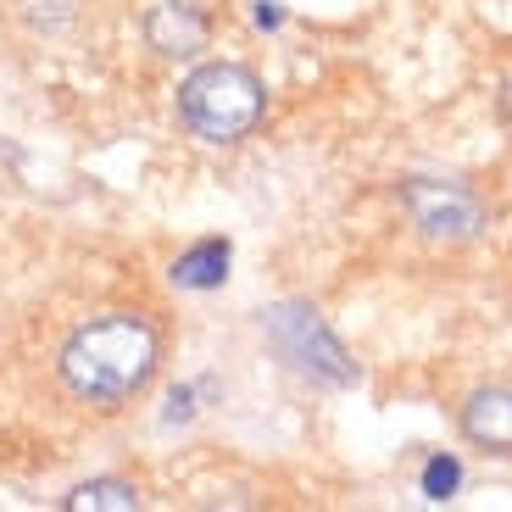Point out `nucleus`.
<instances>
[{
    "label": "nucleus",
    "instance_id": "nucleus-5",
    "mask_svg": "<svg viewBox=\"0 0 512 512\" xmlns=\"http://www.w3.org/2000/svg\"><path fill=\"white\" fill-rule=\"evenodd\" d=\"M457 429L468 446L490 451V457H512V384H479L468 390L457 412Z\"/></svg>",
    "mask_w": 512,
    "mask_h": 512
},
{
    "label": "nucleus",
    "instance_id": "nucleus-2",
    "mask_svg": "<svg viewBox=\"0 0 512 512\" xmlns=\"http://www.w3.org/2000/svg\"><path fill=\"white\" fill-rule=\"evenodd\" d=\"M262 112H268V90L240 62H206L179 84V117L195 140H206V145L245 140L262 123Z\"/></svg>",
    "mask_w": 512,
    "mask_h": 512
},
{
    "label": "nucleus",
    "instance_id": "nucleus-6",
    "mask_svg": "<svg viewBox=\"0 0 512 512\" xmlns=\"http://www.w3.org/2000/svg\"><path fill=\"white\" fill-rule=\"evenodd\" d=\"M206 12L195 6V0H162V6H151V17H145V39H151L156 56H195L206 51Z\"/></svg>",
    "mask_w": 512,
    "mask_h": 512
},
{
    "label": "nucleus",
    "instance_id": "nucleus-1",
    "mask_svg": "<svg viewBox=\"0 0 512 512\" xmlns=\"http://www.w3.org/2000/svg\"><path fill=\"white\" fill-rule=\"evenodd\" d=\"M156 362H162V329L145 312H106V318H90L84 329H73L56 368L78 401L112 407V401L140 396Z\"/></svg>",
    "mask_w": 512,
    "mask_h": 512
},
{
    "label": "nucleus",
    "instance_id": "nucleus-3",
    "mask_svg": "<svg viewBox=\"0 0 512 512\" xmlns=\"http://www.w3.org/2000/svg\"><path fill=\"white\" fill-rule=\"evenodd\" d=\"M268 340H273V351L301 373V379L329 384V390L357 384V362H351L346 346L329 334L323 312L307 307V301H279V307L268 312Z\"/></svg>",
    "mask_w": 512,
    "mask_h": 512
},
{
    "label": "nucleus",
    "instance_id": "nucleus-4",
    "mask_svg": "<svg viewBox=\"0 0 512 512\" xmlns=\"http://www.w3.org/2000/svg\"><path fill=\"white\" fill-rule=\"evenodd\" d=\"M401 206H407L412 229L423 240L440 245H462L485 229V206L468 184H446V179H407L401 184Z\"/></svg>",
    "mask_w": 512,
    "mask_h": 512
},
{
    "label": "nucleus",
    "instance_id": "nucleus-7",
    "mask_svg": "<svg viewBox=\"0 0 512 512\" xmlns=\"http://www.w3.org/2000/svg\"><path fill=\"white\" fill-rule=\"evenodd\" d=\"M229 262H234L229 240H201L173 262V284H184V290H218L229 279Z\"/></svg>",
    "mask_w": 512,
    "mask_h": 512
},
{
    "label": "nucleus",
    "instance_id": "nucleus-8",
    "mask_svg": "<svg viewBox=\"0 0 512 512\" xmlns=\"http://www.w3.org/2000/svg\"><path fill=\"white\" fill-rule=\"evenodd\" d=\"M101 507H117V512H134L140 507V490L128 479H90L67 496V512H101Z\"/></svg>",
    "mask_w": 512,
    "mask_h": 512
},
{
    "label": "nucleus",
    "instance_id": "nucleus-9",
    "mask_svg": "<svg viewBox=\"0 0 512 512\" xmlns=\"http://www.w3.org/2000/svg\"><path fill=\"white\" fill-rule=\"evenodd\" d=\"M457 485H462V462L457 457L440 451V457L423 462V496H429V501H451V496H457Z\"/></svg>",
    "mask_w": 512,
    "mask_h": 512
}]
</instances>
